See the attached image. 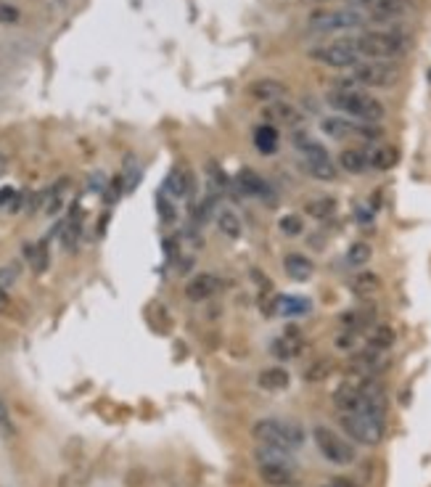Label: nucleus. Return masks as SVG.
Returning a JSON list of instances; mask_svg holds the SVG:
<instances>
[{
  "instance_id": "9",
  "label": "nucleus",
  "mask_w": 431,
  "mask_h": 487,
  "mask_svg": "<svg viewBox=\"0 0 431 487\" xmlns=\"http://www.w3.org/2000/svg\"><path fill=\"white\" fill-rule=\"evenodd\" d=\"M320 130L329 138H336V141H347V138L376 141V138H381V130L376 125H366V122L349 120V117H326L320 122Z\"/></svg>"
},
{
  "instance_id": "17",
  "label": "nucleus",
  "mask_w": 431,
  "mask_h": 487,
  "mask_svg": "<svg viewBox=\"0 0 431 487\" xmlns=\"http://www.w3.org/2000/svg\"><path fill=\"white\" fill-rule=\"evenodd\" d=\"M260 477L270 487H291L297 482V471L291 461H272V464H260Z\"/></svg>"
},
{
  "instance_id": "30",
  "label": "nucleus",
  "mask_w": 431,
  "mask_h": 487,
  "mask_svg": "<svg viewBox=\"0 0 431 487\" xmlns=\"http://www.w3.org/2000/svg\"><path fill=\"white\" fill-rule=\"evenodd\" d=\"M304 212L315 220H329L334 212H336V199L334 197H320V199H309L304 204Z\"/></svg>"
},
{
  "instance_id": "16",
  "label": "nucleus",
  "mask_w": 431,
  "mask_h": 487,
  "mask_svg": "<svg viewBox=\"0 0 431 487\" xmlns=\"http://www.w3.org/2000/svg\"><path fill=\"white\" fill-rule=\"evenodd\" d=\"M302 350H304V334H302L299 326H289L272 342V355L278 360H294V357L302 355Z\"/></svg>"
},
{
  "instance_id": "35",
  "label": "nucleus",
  "mask_w": 431,
  "mask_h": 487,
  "mask_svg": "<svg viewBox=\"0 0 431 487\" xmlns=\"http://www.w3.org/2000/svg\"><path fill=\"white\" fill-rule=\"evenodd\" d=\"M27 254H29V260H32V268H35L38 273H46V268H48V244L40 241V244H35V246H27Z\"/></svg>"
},
{
  "instance_id": "38",
  "label": "nucleus",
  "mask_w": 431,
  "mask_h": 487,
  "mask_svg": "<svg viewBox=\"0 0 431 487\" xmlns=\"http://www.w3.org/2000/svg\"><path fill=\"white\" fill-rule=\"evenodd\" d=\"M19 278V268L16 265H9V268H0V286H14V281Z\"/></svg>"
},
{
  "instance_id": "26",
  "label": "nucleus",
  "mask_w": 431,
  "mask_h": 487,
  "mask_svg": "<svg viewBox=\"0 0 431 487\" xmlns=\"http://www.w3.org/2000/svg\"><path fill=\"white\" fill-rule=\"evenodd\" d=\"M366 154L371 169H392L397 164V151L392 146H373V149H366Z\"/></svg>"
},
{
  "instance_id": "4",
  "label": "nucleus",
  "mask_w": 431,
  "mask_h": 487,
  "mask_svg": "<svg viewBox=\"0 0 431 487\" xmlns=\"http://www.w3.org/2000/svg\"><path fill=\"white\" fill-rule=\"evenodd\" d=\"M252 437L260 445L294 450L304 442V426L297 421H283V419H260L252 426Z\"/></svg>"
},
{
  "instance_id": "24",
  "label": "nucleus",
  "mask_w": 431,
  "mask_h": 487,
  "mask_svg": "<svg viewBox=\"0 0 431 487\" xmlns=\"http://www.w3.org/2000/svg\"><path fill=\"white\" fill-rule=\"evenodd\" d=\"M339 167L344 172H352V175H360V172L371 169L366 149H344L339 154Z\"/></svg>"
},
{
  "instance_id": "43",
  "label": "nucleus",
  "mask_w": 431,
  "mask_h": 487,
  "mask_svg": "<svg viewBox=\"0 0 431 487\" xmlns=\"http://www.w3.org/2000/svg\"><path fill=\"white\" fill-rule=\"evenodd\" d=\"M14 197H16V194H14L11 188H3V191H0V204H6V199H14Z\"/></svg>"
},
{
  "instance_id": "20",
  "label": "nucleus",
  "mask_w": 431,
  "mask_h": 487,
  "mask_svg": "<svg viewBox=\"0 0 431 487\" xmlns=\"http://www.w3.org/2000/svg\"><path fill=\"white\" fill-rule=\"evenodd\" d=\"M193 191V178L186 167H175L164 180V194H169L172 199H183Z\"/></svg>"
},
{
  "instance_id": "27",
  "label": "nucleus",
  "mask_w": 431,
  "mask_h": 487,
  "mask_svg": "<svg viewBox=\"0 0 431 487\" xmlns=\"http://www.w3.org/2000/svg\"><path fill=\"white\" fill-rule=\"evenodd\" d=\"M352 291H355L357 297L360 300H368V297H373L376 291H378V286H381V278L376 276V273H368V271H363V273H357L355 278H352Z\"/></svg>"
},
{
  "instance_id": "7",
  "label": "nucleus",
  "mask_w": 431,
  "mask_h": 487,
  "mask_svg": "<svg viewBox=\"0 0 431 487\" xmlns=\"http://www.w3.org/2000/svg\"><path fill=\"white\" fill-rule=\"evenodd\" d=\"M307 56L323 66H331V69H352V66H357L363 61V56H360V51H357L352 38H341V40H334V43H326V46L312 48Z\"/></svg>"
},
{
  "instance_id": "33",
  "label": "nucleus",
  "mask_w": 431,
  "mask_h": 487,
  "mask_svg": "<svg viewBox=\"0 0 431 487\" xmlns=\"http://www.w3.org/2000/svg\"><path fill=\"white\" fill-rule=\"evenodd\" d=\"M331 368H334V363H331L329 357H320V360H315V363H309V368L304 371V382H323V379H329L331 376Z\"/></svg>"
},
{
  "instance_id": "41",
  "label": "nucleus",
  "mask_w": 431,
  "mask_h": 487,
  "mask_svg": "<svg viewBox=\"0 0 431 487\" xmlns=\"http://www.w3.org/2000/svg\"><path fill=\"white\" fill-rule=\"evenodd\" d=\"M323 487H357L352 479H347V477H334L331 482H326Z\"/></svg>"
},
{
  "instance_id": "10",
  "label": "nucleus",
  "mask_w": 431,
  "mask_h": 487,
  "mask_svg": "<svg viewBox=\"0 0 431 487\" xmlns=\"http://www.w3.org/2000/svg\"><path fill=\"white\" fill-rule=\"evenodd\" d=\"M384 365H386V352L366 345V350H360V352L352 355V360H349V371H352V376H357V379H373V374H378Z\"/></svg>"
},
{
  "instance_id": "12",
  "label": "nucleus",
  "mask_w": 431,
  "mask_h": 487,
  "mask_svg": "<svg viewBox=\"0 0 431 487\" xmlns=\"http://www.w3.org/2000/svg\"><path fill=\"white\" fill-rule=\"evenodd\" d=\"M246 95L254 98V101L275 103L289 95V85L275 80V77H260V80H252V83L246 85Z\"/></svg>"
},
{
  "instance_id": "14",
  "label": "nucleus",
  "mask_w": 431,
  "mask_h": 487,
  "mask_svg": "<svg viewBox=\"0 0 431 487\" xmlns=\"http://www.w3.org/2000/svg\"><path fill=\"white\" fill-rule=\"evenodd\" d=\"M413 11V0H381L376 9H371L366 14L368 21H376V24H392V21L405 19Z\"/></svg>"
},
{
  "instance_id": "23",
  "label": "nucleus",
  "mask_w": 431,
  "mask_h": 487,
  "mask_svg": "<svg viewBox=\"0 0 431 487\" xmlns=\"http://www.w3.org/2000/svg\"><path fill=\"white\" fill-rule=\"evenodd\" d=\"M283 271H286V276L294 278V281H307L315 268H312V263H309V257L294 252V254H286V260H283Z\"/></svg>"
},
{
  "instance_id": "29",
  "label": "nucleus",
  "mask_w": 431,
  "mask_h": 487,
  "mask_svg": "<svg viewBox=\"0 0 431 487\" xmlns=\"http://www.w3.org/2000/svg\"><path fill=\"white\" fill-rule=\"evenodd\" d=\"M304 167L315 180H336V164L331 157H323V159H304Z\"/></svg>"
},
{
  "instance_id": "11",
  "label": "nucleus",
  "mask_w": 431,
  "mask_h": 487,
  "mask_svg": "<svg viewBox=\"0 0 431 487\" xmlns=\"http://www.w3.org/2000/svg\"><path fill=\"white\" fill-rule=\"evenodd\" d=\"M235 186H238V191L241 194H246V197H257V199H265V204L275 206L278 201H275V194H272L270 183L262 178V175H257L254 169L244 167L238 175H235Z\"/></svg>"
},
{
  "instance_id": "15",
  "label": "nucleus",
  "mask_w": 431,
  "mask_h": 487,
  "mask_svg": "<svg viewBox=\"0 0 431 487\" xmlns=\"http://www.w3.org/2000/svg\"><path fill=\"white\" fill-rule=\"evenodd\" d=\"M262 117L267 120V125H286V127H291V130H297L302 122H304V117H302V112L297 109V106H291L286 98L283 101H275V103H267L265 106Z\"/></svg>"
},
{
  "instance_id": "32",
  "label": "nucleus",
  "mask_w": 431,
  "mask_h": 487,
  "mask_svg": "<svg viewBox=\"0 0 431 487\" xmlns=\"http://www.w3.org/2000/svg\"><path fill=\"white\" fill-rule=\"evenodd\" d=\"M371 244L366 241H355L352 246L347 249V263L352 265V268H363V265L371 263Z\"/></svg>"
},
{
  "instance_id": "40",
  "label": "nucleus",
  "mask_w": 431,
  "mask_h": 487,
  "mask_svg": "<svg viewBox=\"0 0 431 487\" xmlns=\"http://www.w3.org/2000/svg\"><path fill=\"white\" fill-rule=\"evenodd\" d=\"M349 3V9H357V11H363V14H368L371 9H376L381 0H347Z\"/></svg>"
},
{
  "instance_id": "25",
  "label": "nucleus",
  "mask_w": 431,
  "mask_h": 487,
  "mask_svg": "<svg viewBox=\"0 0 431 487\" xmlns=\"http://www.w3.org/2000/svg\"><path fill=\"white\" fill-rule=\"evenodd\" d=\"M217 228H220V234L225 236V239H238L241 231H244V225H241V217L235 215L233 209H217Z\"/></svg>"
},
{
  "instance_id": "37",
  "label": "nucleus",
  "mask_w": 431,
  "mask_h": 487,
  "mask_svg": "<svg viewBox=\"0 0 431 487\" xmlns=\"http://www.w3.org/2000/svg\"><path fill=\"white\" fill-rule=\"evenodd\" d=\"M278 225H281V231L286 236H299L304 231V223H302L299 215H283Z\"/></svg>"
},
{
  "instance_id": "8",
  "label": "nucleus",
  "mask_w": 431,
  "mask_h": 487,
  "mask_svg": "<svg viewBox=\"0 0 431 487\" xmlns=\"http://www.w3.org/2000/svg\"><path fill=\"white\" fill-rule=\"evenodd\" d=\"M312 440L318 445L320 456L331 464H336V466H352L357 459V450L355 445L349 440H344L341 434H336L334 429L329 426H315L312 429Z\"/></svg>"
},
{
  "instance_id": "34",
  "label": "nucleus",
  "mask_w": 431,
  "mask_h": 487,
  "mask_svg": "<svg viewBox=\"0 0 431 487\" xmlns=\"http://www.w3.org/2000/svg\"><path fill=\"white\" fill-rule=\"evenodd\" d=\"M254 456H257V464H272V461H291V450L270 448V445H260Z\"/></svg>"
},
{
  "instance_id": "22",
  "label": "nucleus",
  "mask_w": 431,
  "mask_h": 487,
  "mask_svg": "<svg viewBox=\"0 0 431 487\" xmlns=\"http://www.w3.org/2000/svg\"><path fill=\"white\" fill-rule=\"evenodd\" d=\"M373 318H376V310L371 305L366 308H357L352 313H347L341 323H344V331H352V334H360V331H366V328L373 326Z\"/></svg>"
},
{
  "instance_id": "19",
  "label": "nucleus",
  "mask_w": 431,
  "mask_h": 487,
  "mask_svg": "<svg viewBox=\"0 0 431 487\" xmlns=\"http://www.w3.org/2000/svg\"><path fill=\"white\" fill-rule=\"evenodd\" d=\"M334 405L341 413H352L360 408V379H347L334 389Z\"/></svg>"
},
{
  "instance_id": "3",
  "label": "nucleus",
  "mask_w": 431,
  "mask_h": 487,
  "mask_svg": "<svg viewBox=\"0 0 431 487\" xmlns=\"http://www.w3.org/2000/svg\"><path fill=\"white\" fill-rule=\"evenodd\" d=\"M400 80V69L392 61H360L349 69V75L336 80L334 88H389Z\"/></svg>"
},
{
  "instance_id": "1",
  "label": "nucleus",
  "mask_w": 431,
  "mask_h": 487,
  "mask_svg": "<svg viewBox=\"0 0 431 487\" xmlns=\"http://www.w3.org/2000/svg\"><path fill=\"white\" fill-rule=\"evenodd\" d=\"M355 46L363 61H394L413 48V38L405 29H371L355 35Z\"/></svg>"
},
{
  "instance_id": "18",
  "label": "nucleus",
  "mask_w": 431,
  "mask_h": 487,
  "mask_svg": "<svg viewBox=\"0 0 431 487\" xmlns=\"http://www.w3.org/2000/svg\"><path fill=\"white\" fill-rule=\"evenodd\" d=\"M223 289V278H217L212 273H201L196 278H191L186 286V297L193 302H204L209 297H215L217 291Z\"/></svg>"
},
{
  "instance_id": "5",
  "label": "nucleus",
  "mask_w": 431,
  "mask_h": 487,
  "mask_svg": "<svg viewBox=\"0 0 431 487\" xmlns=\"http://www.w3.org/2000/svg\"><path fill=\"white\" fill-rule=\"evenodd\" d=\"M368 24V16L357 9H318L307 16V29L318 35L331 32H355Z\"/></svg>"
},
{
  "instance_id": "42",
  "label": "nucleus",
  "mask_w": 431,
  "mask_h": 487,
  "mask_svg": "<svg viewBox=\"0 0 431 487\" xmlns=\"http://www.w3.org/2000/svg\"><path fill=\"white\" fill-rule=\"evenodd\" d=\"M3 310H9V291L0 286V313H3Z\"/></svg>"
},
{
  "instance_id": "6",
  "label": "nucleus",
  "mask_w": 431,
  "mask_h": 487,
  "mask_svg": "<svg viewBox=\"0 0 431 487\" xmlns=\"http://www.w3.org/2000/svg\"><path fill=\"white\" fill-rule=\"evenodd\" d=\"M339 424L344 434H349L357 445H366V448H376L378 442L384 440V421L381 419H373L363 411H352V413H341L339 416Z\"/></svg>"
},
{
  "instance_id": "28",
  "label": "nucleus",
  "mask_w": 431,
  "mask_h": 487,
  "mask_svg": "<svg viewBox=\"0 0 431 487\" xmlns=\"http://www.w3.org/2000/svg\"><path fill=\"white\" fill-rule=\"evenodd\" d=\"M254 146L262 151V154H275L278 151V130L272 127V125H260L257 130H254Z\"/></svg>"
},
{
  "instance_id": "36",
  "label": "nucleus",
  "mask_w": 431,
  "mask_h": 487,
  "mask_svg": "<svg viewBox=\"0 0 431 487\" xmlns=\"http://www.w3.org/2000/svg\"><path fill=\"white\" fill-rule=\"evenodd\" d=\"M156 209H159L161 223L172 225L175 220H178V209H175V204H172L169 194H159V197H156Z\"/></svg>"
},
{
  "instance_id": "21",
  "label": "nucleus",
  "mask_w": 431,
  "mask_h": 487,
  "mask_svg": "<svg viewBox=\"0 0 431 487\" xmlns=\"http://www.w3.org/2000/svg\"><path fill=\"white\" fill-rule=\"evenodd\" d=\"M257 384L262 387V389H267V392H283L291 384V374L286 368H281V365H270V368L260 371Z\"/></svg>"
},
{
  "instance_id": "39",
  "label": "nucleus",
  "mask_w": 431,
  "mask_h": 487,
  "mask_svg": "<svg viewBox=\"0 0 431 487\" xmlns=\"http://www.w3.org/2000/svg\"><path fill=\"white\" fill-rule=\"evenodd\" d=\"M0 429L6 431V434H14V424H11L9 408H6V403H3V400H0Z\"/></svg>"
},
{
  "instance_id": "31",
  "label": "nucleus",
  "mask_w": 431,
  "mask_h": 487,
  "mask_svg": "<svg viewBox=\"0 0 431 487\" xmlns=\"http://www.w3.org/2000/svg\"><path fill=\"white\" fill-rule=\"evenodd\" d=\"M394 328L381 323V326H373V331L368 334V347H373V350H381V352H389L394 347Z\"/></svg>"
},
{
  "instance_id": "2",
  "label": "nucleus",
  "mask_w": 431,
  "mask_h": 487,
  "mask_svg": "<svg viewBox=\"0 0 431 487\" xmlns=\"http://www.w3.org/2000/svg\"><path fill=\"white\" fill-rule=\"evenodd\" d=\"M326 101H329L334 112L344 114L349 120L366 122V125H376V122H381L386 117L384 103L373 98V95H368L363 88H334L326 95Z\"/></svg>"
},
{
  "instance_id": "13",
  "label": "nucleus",
  "mask_w": 431,
  "mask_h": 487,
  "mask_svg": "<svg viewBox=\"0 0 431 487\" xmlns=\"http://www.w3.org/2000/svg\"><path fill=\"white\" fill-rule=\"evenodd\" d=\"M265 315H286V318H297V315H307L309 313V300L304 297H294V294H278L270 302H265L262 308Z\"/></svg>"
}]
</instances>
